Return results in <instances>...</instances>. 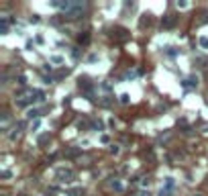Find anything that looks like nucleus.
Wrapping results in <instances>:
<instances>
[{
  "label": "nucleus",
  "instance_id": "nucleus-1",
  "mask_svg": "<svg viewBox=\"0 0 208 196\" xmlns=\"http://www.w3.org/2000/svg\"><path fill=\"white\" fill-rule=\"evenodd\" d=\"M175 23H178V16H175V14H165L161 19L163 29H172V27H175Z\"/></svg>",
  "mask_w": 208,
  "mask_h": 196
},
{
  "label": "nucleus",
  "instance_id": "nucleus-2",
  "mask_svg": "<svg viewBox=\"0 0 208 196\" xmlns=\"http://www.w3.org/2000/svg\"><path fill=\"white\" fill-rule=\"evenodd\" d=\"M57 178L61 180V182H69V180L74 178V172H71V170H59V172H57Z\"/></svg>",
  "mask_w": 208,
  "mask_h": 196
},
{
  "label": "nucleus",
  "instance_id": "nucleus-3",
  "mask_svg": "<svg viewBox=\"0 0 208 196\" xmlns=\"http://www.w3.org/2000/svg\"><path fill=\"white\" fill-rule=\"evenodd\" d=\"M116 37H118V41H127L131 35H129L127 29H116Z\"/></svg>",
  "mask_w": 208,
  "mask_h": 196
},
{
  "label": "nucleus",
  "instance_id": "nucleus-4",
  "mask_svg": "<svg viewBox=\"0 0 208 196\" xmlns=\"http://www.w3.org/2000/svg\"><path fill=\"white\" fill-rule=\"evenodd\" d=\"M198 84V78H194V76H190V78H188V80L184 82V86L186 88H192V86H196Z\"/></svg>",
  "mask_w": 208,
  "mask_h": 196
},
{
  "label": "nucleus",
  "instance_id": "nucleus-5",
  "mask_svg": "<svg viewBox=\"0 0 208 196\" xmlns=\"http://www.w3.org/2000/svg\"><path fill=\"white\" fill-rule=\"evenodd\" d=\"M80 153H82V149H80V147H71V149L68 151V157H78Z\"/></svg>",
  "mask_w": 208,
  "mask_h": 196
},
{
  "label": "nucleus",
  "instance_id": "nucleus-6",
  "mask_svg": "<svg viewBox=\"0 0 208 196\" xmlns=\"http://www.w3.org/2000/svg\"><path fill=\"white\" fill-rule=\"evenodd\" d=\"M65 76H68V69H59L57 74L53 76V80H61V78H65Z\"/></svg>",
  "mask_w": 208,
  "mask_h": 196
},
{
  "label": "nucleus",
  "instance_id": "nucleus-7",
  "mask_svg": "<svg viewBox=\"0 0 208 196\" xmlns=\"http://www.w3.org/2000/svg\"><path fill=\"white\" fill-rule=\"evenodd\" d=\"M78 41H80V43H84V45H86V43H88V41H90V35H88V33L80 35V37H78Z\"/></svg>",
  "mask_w": 208,
  "mask_h": 196
},
{
  "label": "nucleus",
  "instance_id": "nucleus-8",
  "mask_svg": "<svg viewBox=\"0 0 208 196\" xmlns=\"http://www.w3.org/2000/svg\"><path fill=\"white\" fill-rule=\"evenodd\" d=\"M110 188H112V190H116V192H120V190H123V186H120V182H110Z\"/></svg>",
  "mask_w": 208,
  "mask_h": 196
},
{
  "label": "nucleus",
  "instance_id": "nucleus-9",
  "mask_svg": "<svg viewBox=\"0 0 208 196\" xmlns=\"http://www.w3.org/2000/svg\"><path fill=\"white\" fill-rule=\"evenodd\" d=\"M47 141H49V135H41V137H39V145H43Z\"/></svg>",
  "mask_w": 208,
  "mask_h": 196
},
{
  "label": "nucleus",
  "instance_id": "nucleus-10",
  "mask_svg": "<svg viewBox=\"0 0 208 196\" xmlns=\"http://www.w3.org/2000/svg\"><path fill=\"white\" fill-rule=\"evenodd\" d=\"M0 33H2V35L8 33V25H0Z\"/></svg>",
  "mask_w": 208,
  "mask_h": 196
},
{
  "label": "nucleus",
  "instance_id": "nucleus-11",
  "mask_svg": "<svg viewBox=\"0 0 208 196\" xmlns=\"http://www.w3.org/2000/svg\"><path fill=\"white\" fill-rule=\"evenodd\" d=\"M200 45L204 47V49H206V47H208V39H206V37H202V39H200Z\"/></svg>",
  "mask_w": 208,
  "mask_h": 196
},
{
  "label": "nucleus",
  "instance_id": "nucleus-12",
  "mask_svg": "<svg viewBox=\"0 0 208 196\" xmlns=\"http://www.w3.org/2000/svg\"><path fill=\"white\" fill-rule=\"evenodd\" d=\"M35 116H39V110H29V118H35Z\"/></svg>",
  "mask_w": 208,
  "mask_h": 196
},
{
  "label": "nucleus",
  "instance_id": "nucleus-13",
  "mask_svg": "<svg viewBox=\"0 0 208 196\" xmlns=\"http://www.w3.org/2000/svg\"><path fill=\"white\" fill-rule=\"evenodd\" d=\"M120 102H123V104L129 102V94H123V96H120Z\"/></svg>",
  "mask_w": 208,
  "mask_h": 196
},
{
  "label": "nucleus",
  "instance_id": "nucleus-14",
  "mask_svg": "<svg viewBox=\"0 0 208 196\" xmlns=\"http://www.w3.org/2000/svg\"><path fill=\"white\" fill-rule=\"evenodd\" d=\"M51 63H61V57L55 55V57H51Z\"/></svg>",
  "mask_w": 208,
  "mask_h": 196
},
{
  "label": "nucleus",
  "instance_id": "nucleus-15",
  "mask_svg": "<svg viewBox=\"0 0 208 196\" xmlns=\"http://www.w3.org/2000/svg\"><path fill=\"white\" fill-rule=\"evenodd\" d=\"M19 84L25 86V84H27V78H25V76H19Z\"/></svg>",
  "mask_w": 208,
  "mask_h": 196
},
{
  "label": "nucleus",
  "instance_id": "nucleus-16",
  "mask_svg": "<svg viewBox=\"0 0 208 196\" xmlns=\"http://www.w3.org/2000/svg\"><path fill=\"white\" fill-rule=\"evenodd\" d=\"M192 196H202V194H192Z\"/></svg>",
  "mask_w": 208,
  "mask_h": 196
}]
</instances>
